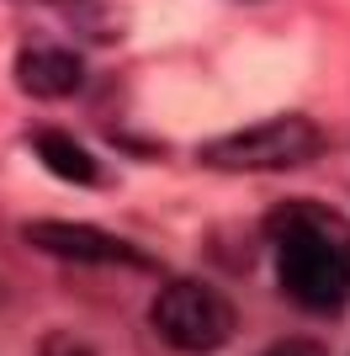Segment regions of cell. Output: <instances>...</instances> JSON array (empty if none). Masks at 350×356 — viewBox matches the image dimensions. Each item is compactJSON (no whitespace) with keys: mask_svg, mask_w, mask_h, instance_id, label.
Returning a JSON list of instances; mask_svg holds the SVG:
<instances>
[{"mask_svg":"<svg viewBox=\"0 0 350 356\" xmlns=\"http://www.w3.org/2000/svg\"><path fill=\"white\" fill-rule=\"evenodd\" d=\"M27 245L58 255V261H85V266H149V255H138L128 239L90 229V223H64V218H38L22 229Z\"/></svg>","mask_w":350,"mask_h":356,"instance_id":"cell-4","label":"cell"},{"mask_svg":"<svg viewBox=\"0 0 350 356\" xmlns=\"http://www.w3.org/2000/svg\"><path fill=\"white\" fill-rule=\"evenodd\" d=\"M276 277L292 303L329 314L350 298V229L319 202H287L271 218Z\"/></svg>","mask_w":350,"mask_h":356,"instance_id":"cell-1","label":"cell"},{"mask_svg":"<svg viewBox=\"0 0 350 356\" xmlns=\"http://www.w3.org/2000/svg\"><path fill=\"white\" fill-rule=\"evenodd\" d=\"M233 325H239L233 303L207 282H170L154 298V330L175 351H191V356L218 351V346H228Z\"/></svg>","mask_w":350,"mask_h":356,"instance_id":"cell-3","label":"cell"},{"mask_svg":"<svg viewBox=\"0 0 350 356\" xmlns=\"http://www.w3.org/2000/svg\"><path fill=\"white\" fill-rule=\"evenodd\" d=\"M85 80V64L74 59L69 48H53V43H32L16 54V86L38 96V102H58V96H74Z\"/></svg>","mask_w":350,"mask_h":356,"instance_id":"cell-5","label":"cell"},{"mask_svg":"<svg viewBox=\"0 0 350 356\" xmlns=\"http://www.w3.org/2000/svg\"><path fill=\"white\" fill-rule=\"evenodd\" d=\"M324 149V134L308 118H265L255 128H239V134H223L212 144H202V160L212 170H292V165H308Z\"/></svg>","mask_w":350,"mask_h":356,"instance_id":"cell-2","label":"cell"},{"mask_svg":"<svg viewBox=\"0 0 350 356\" xmlns=\"http://www.w3.org/2000/svg\"><path fill=\"white\" fill-rule=\"evenodd\" d=\"M265 356H324L313 341H281V346H271Z\"/></svg>","mask_w":350,"mask_h":356,"instance_id":"cell-7","label":"cell"},{"mask_svg":"<svg viewBox=\"0 0 350 356\" xmlns=\"http://www.w3.org/2000/svg\"><path fill=\"white\" fill-rule=\"evenodd\" d=\"M32 154H38L58 181H74V186H96V181H101L96 154H90L80 138L58 134V128H38V134H32Z\"/></svg>","mask_w":350,"mask_h":356,"instance_id":"cell-6","label":"cell"}]
</instances>
